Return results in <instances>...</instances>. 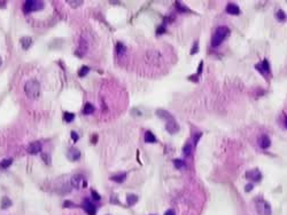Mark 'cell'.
Segmentation results:
<instances>
[{
    "label": "cell",
    "mask_w": 287,
    "mask_h": 215,
    "mask_svg": "<svg viewBox=\"0 0 287 215\" xmlns=\"http://www.w3.org/2000/svg\"><path fill=\"white\" fill-rule=\"evenodd\" d=\"M270 144H271V141H270V139H269V136H267V135L262 136L261 142H260L261 148H262V149H268V148L270 146Z\"/></svg>",
    "instance_id": "ffe728a7"
},
{
    "label": "cell",
    "mask_w": 287,
    "mask_h": 215,
    "mask_svg": "<svg viewBox=\"0 0 287 215\" xmlns=\"http://www.w3.org/2000/svg\"><path fill=\"white\" fill-rule=\"evenodd\" d=\"M41 151V143L36 141V142H32L28 146V152L31 153V155H37Z\"/></svg>",
    "instance_id": "9c48e42d"
},
{
    "label": "cell",
    "mask_w": 287,
    "mask_h": 215,
    "mask_svg": "<svg viewBox=\"0 0 287 215\" xmlns=\"http://www.w3.org/2000/svg\"><path fill=\"white\" fill-rule=\"evenodd\" d=\"M164 215H176V213H175L174 209H169V211H167V212L164 213Z\"/></svg>",
    "instance_id": "74e56055"
},
{
    "label": "cell",
    "mask_w": 287,
    "mask_h": 215,
    "mask_svg": "<svg viewBox=\"0 0 287 215\" xmlns=\"http://www.w3.org/2000/svg\"><path fill=\"white\" fill-rule=\"evenodd\" d=\"M97 139H98V135L95 134V135H94L93 137H92V143H95V142H97Z\"/></svg>",
    "instance_id": "ab89813d"
},
{
    "label": "cell",
    "mask_w": 287,
    "mask_h": 215,
    "mask_svg": "<svg viewBox=\"0 0 287 215\" xmlns=\"http://www.w3.org/2000/svg\"><path fill=\"white\" fill-rule=\"evenodd\" d=\"M125 50H127V48H125V46H124V44L117 43V45H116V52H117V54H118L120 56L122 55V54L125 53Z\"/></svg>",
    "instance_id": "cb8c5ba5"
},
{
    "label": "cell",
    "mask_w": 287,
    "mask_h": 215,
    "mask_svg": "<svg viewBox=\"0 0 287 215\" xmlns=\"http://www.w3.org/2000/svg\"><path fill=\"white\" fill-rule=\"evenodd\" d=\"M89 72H90V68H89V66H86V65H83L79 69V71H78V76H79V77H85Z\"/></svg>",
    "instance_id": "d4e9b609"
},
{
    "label": "cell",
    "mask_w": 287,
    "mask_h": 215,
    "mask_svg": "<svg viewBox=\"0 0 287 215\" xmlns=\"http://www.w3.org/2000/svg\"><path fill=\"white\" fill-rule=\"evenodd\" d=\"M44 3L43 1H38V0H28L25 1L23 5V12L25 14L32 13L35 10H40L44 8Z\"/></svg>",
    "instance_id": "3957f363"
},
{
    "label": "cell",
    "mask_w": 287,
    "mask_h": 215,
    "mask_svg": "<svg viewBox=\"0 0 287 215\" xmlns=\"http://www.w3.org/2000/svg\"><path fill=\"white\" fill-rule=\"evenodd\" d=\"M201 136H202V134H201V133H198L197 135L194 136V143H195V144L198 143V141H199V139H200Z\"/></svg>",
    "instance_id": "d590c367"
},
{
    "label": "cell",
    "mask_w": 287,
    "mask_h": 215,
    "mask_svg": "<svg viewBox=\"0 0 287 215\" xmlns=\"http://www.w3.org/2000/svg\"><path fill=\"white\" fill-rule=\"evenodd\" d=\"M70 135H71V139H73V142H77V141H78V139H79V135H78V134H77L75 131H73V132H71Z\"/></svg>",
    "instance_id": "1f68e13d"
},
{
    "label": "cell",
    "mask_w": 287,
    "mask_h": 215,
    "mask_svg": "<svg viewBox=\"0 0 287 215\" xmlns=\"http://www.w3.org/2000/svg\"><path fill=\"white\" fill-rule=\"evenodd\" d=\"M230 34V30L226 27H219L217 28L215 31L213 39H211V46L213 47H218L220 44L223 43L224 40L226 39L227 36Z\"/></svg>",
    "instance_id": "7a4b0ae2"
},
{
    "label": "cell",
    "mask_w": 287,
    "mask_h": 215,
    "mask_svg": "<svg viewBox=\"0 0 287 215\" xmlns=\"http://www.w3.org/2000/svg\"><path fill=\"white\" fill-rule=\"evenodd\" d=\"M246 175H247L248 179H251L252 181H254V182H257V181H260L261 180V172L258 169H252V171L247 172Z\"/></svg>",
    "instance_id": "5bb4252c"
},
{
    "label": "cell",
    "mask_w": 287,
    "mask_h": 215,
    "mask_svg": "<svg viewBox=\"0 0 287 215\" xmlns=\"http://www.w3.org/2000/svg\"><path fill=\"white\" fill-rule=\"evenodd\" d=\"M41 158H43V160L45 161V164H46V165H51V157H50V155H47V153H41Z\"/></svg>",
    "instance_id": "f1b7e54d"
},
{
    "label": "cell",
    "mask_w": 287,
    "mask_h": 215,
    "mask_svg": "<svg viewBox=\"0 0 287 215\" xmlns=\"http://www.w3.org/2000/svg\"><path fill=\"white\" fill-rule=\"evenodd\" d=\"M86 180L84 177V175L82 174H76V175L73 176L71 179V185H73L75 189H82V188H86Z\"/></svg>",
    "instance_id": "277c9868"
},
{
    "label": "cell",
    "mask_w": 287,
    "mask_h": 215,
    "mask_svg": "<svg viewBox=\"0 0 287 215\" xmlns=\"http://www.w3.org/2000/svg\"><path fill=\"white\" fill-rule=\"evenodd\" d=\"M125 179H127V173L125 172L117 173V174H115V175L110 176V180L114 181V182H116V183H123L124 181H125Z\"/></svg>",
    "instance_id": "9a60e30c"
},
{
    "label": "cell",
    "mask_w": 287,
    "mask_h": 215,
    "mask_svg": "<svg viewBox=\"0 0 287 215\" xmlns=\"http://www.w3.org/2000/svg\"><path fill=\"white\" fill-rule=\"evenodd\" d=\"M87 48H89V44H87V41L84 39V38H80L79 43H78V48H77L76 54L79 57H82L84 54L87 52Z\"/></svg>",
    "instance_id": "ba28073f"
},
{
    "label": "cell",
    "mask_w": 287,
    "mask_h": 215,
    "mask_svg": "<svg viewBox=\"0 0 287 215\" xmlns=\"http://www.w3.org/2000/svg\"><path fill=\"white\" fill-rule=\"evenodd\" d=\"M197 52H198V43H195V45L193 46V49L191 50V54L193 55V54H194V53H197Z\"/></svg>",
    "instance_id": "8d00e7d4"
},
{
    "label": "cell",
    "mask_w": 287,
    "mask_h": 215,
    "mask_svg": "<svg viewBox=\"0 0 287 215\" xmlns=\"http://www.w3.org/2000/svg\"><path fill=\"white\" fill-rule=\"evenodd\" d=\"M192 146H191L190 143H187L186 146H184V150H183V152H184V155L186 156V157H188V156H191V153H192Z\"/></svg>",
    "instance_id": "4316f807"
},
{
    "label": "cell",
    "mask_w": 287,
    "mask_h": 215,
    "mask_svg": "<svg viewBox=\"0 0 287 215\" xmlns=\"http://www.w3.org/2000/svg\"><path fill=\"white\" fill-rule=\"evenodd\" d=\"M156 115L160 117L161 119H164V120H167V121H170V120L175 119L174 116H172L170 112H168V111H165V110H163V109L156 110Z\"/></svg>",
    "instance_id": "4fadbf2b"
},
{
    "label": "cell",
    "mask_w": 287,
    "mask_h": 215,
    "mask_svg": "<svg viewBox=\"0 0 287 215\" xmlns=\"http://www.w3.org/2000/svg\"><path fill=\"white\" fill-rule=\"evenodd\" d=\"M83 112L85 115H91V113L94 112V106L91 104V103H85L84 105V109H83Z\"/></svg>",
    "instance_id": "7402d4cb"
},
{
    "label": "cell",
    "mask_w": 287,
    "mask_h": 215,
    "mask_svg": "<svg viewBox=\"0 0 287 215\" xmlns=\"http://www.w3.org/2000/svg\"><path fill=\"white\" fill-rule=\"evenodd\" d=\"M91 193H92V198H93L94 200H95V202H99V200L101 199V197L99 196V193H98L97 191H94V190H92V191H91Z\"/></svg>",
    "instance_id": "4dcf8cb0"
},
{
    "label": "cell",
    "mask_w": 287,
    "mask_h": 215,
    "mask_svg": "<svg viewBox=\"0 0 287 215\" xmlns=\"http://www.w3.org/2000/svg\"><path fill=\"white\" fill-rule=\"evenodd\" d=\"M225 10L229 14H232V15H239L240 14V8L236 3H229L226 6V8H225Z\"/></svg>",
    "instance_id": "2e32d148"
},
{
    "label": "cell",
    "mask_w": 287,
    "mask_h": 215,
    "mask_svg": "<svg viewBox=\"0 0 287 215\" xmlns=\"http://www.w3.org/2000/svg\"><path fill=\"white\" fill-rule=\"evenodd\" d=\"M67 156H68V158L70 159V160H73V161H76V160H79L82 153H80V151L77 149V148H70V149L68 150Z\"/></svg>",
    "instance_id": "30bf717a"
},
{
    "label": "cell",
    "mask_w": 287,
    "mask_h": 215,
    "mask_svg": "<svg viewBox=\"0 0 287 215\" xmlns=\"http://www.w3.org/2000/svg\"><path fill=\"white\" fill-rule=\"evenodd\" d=\"M202 65H203V62L201 61V62H200V65H199V70H198V74H200V73L202 72Z\"/></svg>",
    "instance_id": "f35d334b"
},
{
    "label": "cell",
    "mask_w": 287,
    "mask_h": 215,
    "mask_svg": "<svg viewBox=\"0 0 287 215\" xmlns=\"http://www.w3.org/2000/svg\"><path fill=\"white\" fill-rule=\"evenodd\" d=\"M20 43L23 49H28L32 45V38L31 37H23V38H21Z\"/></svg>",
    "instance_id": "e0dca14e"
},
{
    "label": "cell",
    "mask_w": 287,
    "mask_h": 215,
    "mask_svg": "<svg viewBox=\"0 0 287 215\" xmlns=\"http://www.w3.org/2000/svg\"><path fill=\"white\" fill-rule=\"evenodd\" d=\"M75 204H73V202H70V200H66L63 204V207H75Z\"/></svg>",
    "instance_id": "d6a6232c"
},
{
    "label": "cell",
    "mask_w": 287,
    "mask_h": 215,
    "mask_svg": "<svg viewBox=\"0 0 287 215\" xmlns=\"http://www.w3.org/2000/svg\"><path fill=\"white\" fill-rule=\"evenodd\" d=\"M256 69L258 70L263 76H267L268 73L270 72V64H269V62H268L267 60H264L261 64H257Z\"/></svg>",
    "instance_id": "7c38bea8"
},
{
    "label": "cell",
    "mask_w": 287,
    "mask_h": 215,
    "mask_svg": "<svg viewBox=\"0 0 287 215\" xmlns=\"http://www.w3.org/2000/svg\"><path fill=\"white\" fill-rule=\"evenodd\" d=\"M276 16H277L278 21H285V18H286L285 13L283 12V10H278V13L276 14Z\"/></svg>",
    "instance_id": "f546056e"
},
{
    "label": "cell",
    "mask_w": 287,
    "mask_h": 215,
    "mask_svg": "<svg viewBox=\"0 0 287 215\" xmlns=\"http://www.w3.org/2000/svg\"><path fill=\"white\" fill-rule=\"evenodd\" d=\"M285 124H286V126H287V119H286V120H285Z\"/></svg>",
    "instance_id": "b9f144b4"
},
{
    "label": "cell",
    "mask_w": 287,
    "mask_h": 215,
    "mask_svg": "<svg viewBox=\"0 0 287 215\" xmlns=\"http://www.w3.org/2000/svg\"><path fill=\"white\" fill-rule=\"evenodd\" d=\"M256 207H257V211H258V214L271 215V207L267 202H264V200H261L260 199V202L256 204Z\"/></svg>",
    "instance_id": "5b68a950"
},
{
    "label": "cell",
    "mask_w": 287,
    "mask_h": 215,
    "mask_svg": "<svg viewBox=\"0 0 287 215\" xmlns=\"http://www.w3.org/2000/svg\"><path fill=\"white\" fill-rule=\"evenodd\" d=\"M138 200H139V198H138V196L134 195V193H129V195L127 196V204L129 206H132V205H134V204H137Z\"/></svg>",
    "instance_id": "d6986e66"
},
{
    "label": "cell",
    "mask_w": 287,
    "mask_h": 215,
    "mask_svg": "<svg viewBox=\"0 0 287 215\" xmlns=\"http://www.w3.org/2000/svg\"><path fill=\"white\" fill-rule=\"evenodd\" d=\"M12 200H10L8 197H6V196H3V198H1V208L3 209H7L9 208L10 206H12Z\"/></svg>",
    "instance_id": "44dd1931"
},
{
    "label": "cell",
    "mask_w": 287,
    "mask_h": 215,
    "mask_svg": "<svg viewBox=\"0 0 287 215\" xmlns=\"http://www.w3.org/2000/svg\"><path fill=\"white\" fill-rule=\"evenodd\" d=\"M82 206H83L84 211H85V213L87 215H95V213H97V208H95L94 204L91 200H89V199H85Z\"/></svg>",
    "instance_id": "8992f818"
},
{
    "label": "cell",
    "mask_w": 287,
    "mask_h": 215,
    "mask_svg": "<svg viewBox=\"0 0 287 215\" xmlns=\"http://www.w3.org/2000/svg\"><path fill=\"white\" fill-rule=\"evenodd\" d=\"M1 64H3V60H1V57H0V66H1Z\"/></svg>",
    "instance_id": "60d3db41"
},
{
    "label": "cell",
    "mask_w": 287,
    "mask_h": 215,
    "mask_svg": "<svg viewBox=\"0 0 287 215\" xmlns=\"http://www.w3.org/2000/svg\"><path fill=\"white\" fill-rule=\"evenodd\" d=\"M146 57L149 63H152V64H157L161 60V54L159 53L157 50H149V52H147Z\"/></svg>",
    "instance_id": "52a82bcc"
},
{
    "label": "cell",
    "mask_w": 287,
    "mask_h": 215,
    "mask_svg": "<svg viewBox=\"0 0 287 215\" xmlns=\"http://www.w3.org/2000/svg\"><path fill=\"white\" fill-rule=\"evenodd\" d=\"M144 140H145V142H146V143H156L157 142L156 136L154 135V134L150 132V131H147V132L145 133Z\"/></svg>",
    "instance_id": "ac0fdd59"
},
{
    "label": "cell",
    "mask_w": 287,
    "mask_h": 215,
    "mask_svg": "<svg viewBox=\"0 0 287 215\" xmlns=\"http://www.w3.org/2000/svg\"><path fill=\"white\" fill-rule=\"evenodd\" d=\"M253 188H254L253 184H247L246 187H245V191L249 192V191H252V190H253Z\"/></svg>",
    "instance_id": "e575fe53"
},
{
    "label": "cell",
    "mask_w": 287,
    "mask_h": 215,
    "mask_svg": "<svg viewBox=\"0 0 287 215\" xmlns=\"http://www.w3.org/2000/svg\"><path fill=\"white\" fill-rule=\"evenodd\" d=\"M24 93L30 99H38L40 95V85L35 79L28 80L24 85Z\"/></svg>",
    "instance_id": "6da1fadb"
},
{
    "label": "cell",
    "mask_w": 287,
    "mask_h": 215,
    "mask_svg": "<svg viewBox=\"0 0 287 215\" xmlns=\"http://www.w3.org/2000/svg\"><path fill=\"white\" fill-rule=\"evenodd\" d=\"M63 119H64V121H67V123H71V121L75 119V115L71 112H64Z\"/></svg>",
    "instance_id": "484cf974"
},
{
    "label": "cell",
    "mask_w": 287,
    "mask_h": 215,
    "mask_svg": "<svg viewBox=\"0 0 287 215\" xmlns=\"http://www.w3.org/2000/svg\"><path fill=\"white\" fill-rule=\"evenodd\" d=\"M164 32H165V27H164V24L157 28V31H156L157 34H162V33H164Z\"/></svg>",
    "instance_id": "836d02e7"
},
{
    "label": "cell",
    "mask_w": 287,
    "mask_h": 215,
    "mask_svg": "<svg viewBox=\"0 0 287 215\" xmlns=\"http://www.w3.org/2000/svg\"><path fill=\"white\" fill-rule=\"evenodd\" d=\"M165 129H167L170 134H176V133L179 131V126H178V124L176 123V120L174 119V120H170V121H167V124H165Z\"/></svg>",
    "instance_id": "8fae6325"
},
{
    "label": "cell",
    "mask_w": 287,
    "mask_h": 215,
    "mask_svg": "<svg viewBox=\"0 0 287 215\" xmlns=\"http://www.w3.org/2000/svg\"><path fill=\"white\" fill-rule=\"evenodd\" d=\"M13 164V159L12 158H7V159H3V161L0 162V167H3V168H8L10 165Z\"/></svg>",
    "instance_id": "603a6c76"
},
{
    "label": "cell",
    "mask_w": 287,
    "mask_h": 215,
    "mask_svg": "<svg viewBox=\"0 0 287 215\" xmlns=\"http://www.w3.org/2000/svg\"><path fill=\"white\" fill-rule=\"evenodd\" d=\"M174 164L177 168H183V167H185V162H184L181 159H176V160H174Z\"/></svg>",
    "instance_id": "83f0119b"
}]
</instances>
